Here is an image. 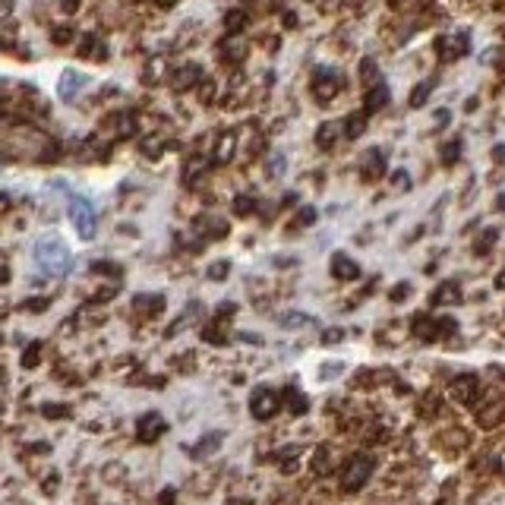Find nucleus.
<instances>
[{
    "label": "nucleus",
    "instance_id": "obj_28",
    "mask_svg": "<svg viewBox=\"0 0 505 505\" xmlns=\"http://www.w3.org/2000/svg\"><path fill=\"white\" fill-rule=\"evenodd\" d=\"M458 155H461V139H449V142L442 145V161L445 165H455Z\"/></svg>",
    "mask_w": 505,
    "mask_h": 505
},
{
    "label": "nucleus",
    "instance_id": "obj_35",
    "mask_svg": "<svg viewBox=\"0 0 505 505\" xmlns=\"http://www.w3.org/2000/svg\"><path fill=\"white\" fill-rule=\"evenodd\" d=\"M95 272H98V275H120V269H117L114 266V262H95Z\"/></svg>",
    "mask_w": 505,
    "mask_h": 505
},
{
    "label": "nucleus",
    "instance_id": "obj_37",
    "mask_svg": "<svg viewBox=\"0 0 505 505\" xmlns=\"http://www.w3.org/2000/svg\"><path fill=\"white\" fill-rule=\"evenodd\" d=\"M13 13V0H0V23H6Z\"/></svg>",
    "mask_w": 505,
    "mask_h": 505
},
{
    "label": "nucleus",
    "instance_id": "obj_33",
    "mask_svg": "<svg viewBox=\"0 0 505 505\" xmlns=\"http://www.w3.org/2000/svg\"><path fill=\"white\" fill-rule=\"evenodd\" d=\"M209 278L212 281H224V278H228V262H215V266L209 269Z\"/></svg>",
    "mask_w": 505,
    "mask_h": 505
},
{
    "label": "nucleus",
    "instance_id": "obj_34",
    "mask_svg": "<svg viewBox=\"0 0 505 505\" xmlns=\"http://www.w3.org/2000/svg\"><path fill=\"white\" fill-rule=\"evenodd\" d=\"M288 398H291V411H294V414H303V411H306V401L300 398L294 389H288Z\"/></svg>",
    "mask_w": 505,
    "mask_h": 505
},
{
    "label": "nucleus",
    "instance_id": "obj_29",
    "mask_svg": "<svg viewBox=\"0 0 505 505\" xmlns=\"http://www.w3.org/2000/svg\"><path fill=\"white\" fill-rule=\"evenodd\" d=\"M139 149H142V155L158 158L161 152H165V145H161V139H158V136H149V139H142V145H139Z\"/></svg>",
    "mask_w": 505,
    "mask_h": 505
},
{
    "label": "nucleus",
    "instance_id": "obj_22",
    "mask_svg": "<svg viewBox=\"0 0 505 505\" xmlns=\"http://www.w3.org/2000/svg\"><path fill=\"white\" fill-rule=\"evenodd\" d=\"M196 228H199L202 234H209V237H222V234H228V224L215 222V218H199V222H196Z\"/></svg>",
    "mask_w": 505,
    "mask_h": 505
},
{
    "label": "nucleus",
    "instance_id": "obj_23",
    "mask_svg": "<svg viewBox=\"0 0 505 505\" xmlns=\"http://www.w3.org/2000/svg\"><path fill=\"white\" fill-rule=\"evenodd\" d=\"M222 54L228 57V61H244V57H246V45L240 38H228V41H224V48H222Z\"/></svg>",
    "mask_w": 505,
    "mask_h": 505
},
{
    "label": "nucleus",
    "instance_id": "obj_9",
    "mask_svg": "<svg viewBox=\"0 0 505 505\" xmlns=\"http://www.w3.org/2000/svg\"><path fill=\"white\" fill-rule=\"evenodd\" d=\"M89 85V76L85 73H76V70H67L61 76V98L63 101H76V95Z\"/></svg>",
    "mask_w": 505,
    "mask_h": 505
},
{
    "label": "nucleus",
    "instance_id": "obj_21",
    "mask_svg": "<svg viewBox=\"0 0 505 505\" xmlns=\"http://www.w3.org/2000/svg\"><path fill=\"white\" fill-rule=\"evenodd\" d=\"M363 130H367V111H363V114H350L348 123H345V136L348 139H360Z\"/></svg>",
    "mask_w": 505,
    "mask_h": 505
},
{
    "label": "nucleus",
    "instance_id": "obj_47",
    "mask_svg": "<svg viewBox=\"0 0 505 505\" xmlns=\"http://www.w3.org/2000/svg\"><path fill=\"white\" fill-rule=\"evenodd\" d=\"M0 382H4V370H0Z\"/></svg>",
    "mask_w": 505,
    "mask_h": 505
},
{
    "label": "nucleus",
    "instance_id": "obj_20",
    "mask_svg": "<svg viewBox=\"0 0 505 505\" xmlns=\"http://www.w3.org/2000/svg\"><path fill=\"white\" fill-rule=\"evenodd\" d=\"M433 79H423V83H417L414 85V92H411V98H407V101H411V108H423V105H427V101H429V92H433Z\"/></svg>",
    "mask_w": 505,
    "mask_h": 505
},
{
    "label": "nucleus",
    "instance_id": "obj_10",
    "mask_svg": "<svg viewBox=\"0 0 505 505\" xmlns=\"http://www.w3.org/2000/svg\"><path fill=\"white\" fill-rule=\"evenodd\" d=\"M471 45H467V35H455V38H439L436 41V54L442 57V61H455V57L467 54Z\"/></svg>",
    "mask_w": 505,
    "mask_h": 505
},
{
    "label": "nucleus",
    "instance_id": "obj_39",
    "mask_svg": "<svg viewBox=\"0 0 505 505\" xmlns=\"http://www.w3.org/2000/svg\"><path fill=\"white\" fill-rule=\"evenodd\" d=\"M496 237H499V231H496V228H493V231H486V234H483V237H480V250H483V246H489V244H493V240H496Z\"/></svg>",
    "mask_w": 505,
    "mask_h": 505
},
{
    "label": "nucleus",
    "instance_id": "obj_27",
    "mask_svg": "<svg viewBox=\"0 0 505 505\" xmlns=\"http://www.w3.org/2000/svg\"><path fill=\"white\" fill-rule=\"evenodd\" d=\"M38 360H41V341H32V345H28V350L23 354V367L32 370V367H38Z\"/></svg>",
    "mask_w": 505,
    "mask_h": 505
},
{
    "label": "nucleus",
    "instance_id": "obj_6",
    "mask_svg": "<svg viewBox=\"0 0 505 505\" xmlns=\"http://www.w3.org/2000/svg\"><path fill=\"white\" fill-rule=\"evenodd\" d=\"M165 429H167V423H165V417H161V414H142V417H139V423H136V439H139V442H155Z\"/></svg>",
    "mask_w": 505,
    "mask_h": 505
},
{
    "label": "nucleus",
    "instance_id": "obj_14",
    "mask_svg": "<svg viewBox=\"0 0 505 505\" xmlns=\"http://www.w3.org/2000/svg\"><path fill=\"white\" fill-rule=\"evenodd\" d=\"M382 105H389V85H385V79H379V83H373L367 98H363V111L373 114V111H379Z\"/></svg>",
    "mask_w": 505,
    "mask_h": 505
},
{
    "label": "nucleus",
    "instance_id": "obj_41",
    "mask_svg": "<svg viewBox=\"0 0 505 505\" xmlns=\"http://www.w3.org/2000/svg\"><path fill=\"white\" fill-rule=\"evenodd\" d=\"M405 294H407V284H398V288L392 291V297H395V300H401V297H405Z\"/></svg>",
    "mask_w": 505,
    "mask_h": 505
},
{
    "label": "nucleus",
    "instance_id": "obj_16",
    "mask_svg": "<svg viewBox=\"0 0 505 505\" xmlns=\"http://www.w3.org/2000/svg\"><path fill=\"white\" fill-rule=\"evenodd\" d=\"M133 310L142 313V316H158V313L165 310V297L161 294H139L133 300Z\"/></svg>",
    "mask_w": 505,
    "mask_h": 505
},
{
    "label": "nucleus",
    "instance_id": "obj_18",
    "mask_svg": "<svg viewBox=\"0 0 505 505\" xmlns=\"http://www.w3.org/2000/svg\"><path fill=\"white\" fill-rule=\"evenodd\" d=\"M341 139V127L335 120H328V123H322V127L316 130V142H319V149L322 152H328V149H335V142Z\"/></svg>",
    "mask_w": 505,
    "mask_h": 505
},
{
    "label": "nucleus",
    "instance_id": "obj_4",
    "mask_svg": "<svg viewBox=\"0 0 505 505\" xmlns=\"http://www.w3.org/2000/svg\"><path fill=\"white\" fill-rule=\"evenodd\" d=\"M278 407H281V398L272 392V389H256L253 398H250V414L256 420H272L278 414Z\"/></svg>",
    "mask_w": 505,
    "mask_h": 505
},
{
    "label": "nucleus",
    "instance_id": "obj_12",
    "mask_svg": "<svg viewBox=\"0 0 505 505\" xmlns=\"http://www.w3.org/2000/svg\"><path fill=\"white\" fill-rule=\"evenodd\" d=\"M360 167H363V177H367V180H376V177H382V174H385V152H379V149H370L367 155H363Z\"/></svg>",
    "mask_w": 505,
    "mask_h": 505
},
{
    "label": "nucleus",
    "instance_id": "obj_7",
    "mask_svg": "<svg viewBox=\"0 0 505 505\" xmlns=\"http://www.w3.org/2000/svg\"><path fill=\"white\" fill-rule=\"evenodd\" d=\"M199 83H202V67H199V63H184V67H177L171 73L174 92H187V89H193V85H199Z\"/></svg>",
    "mask_w": 505,
    "mask_h": 505
},
{
    "label": "nucleus",
    "instance_id": "obj_45",
    "mask_svg": "<svg viewBox=\"0 0 505 505\" xmlns=\"http://www.w3.org/2000/svg\"><path fill=\"white\" fill-rule=\"evenodd\" d=\"M0 281H10V272H6L4 266H0Z\"/></svg>",
    "mask_w": 505,
    "mask_h": 505
},
{
    "label": "nucleus",
    "instance_id": "obj_38",
    "mask_svg": "<svg viewBox=\"0 0 505 505\" xmlns=\"http://www.w3.org/2000/svg\"><path fill=\"white\" fill-rule=\"evenodd\" d=\"M316 222V209H303L300 212V224H313Z\"/></svg>",
    "mask_w": 505,
    "mask_h": 505
},
{
    "label": "nucleus",
    "instance_id": "obj_5",
    "mask_svg": "<svg viewBox=\"0 0 505 505\" xmlns=\"http://www.w3.org/2000/svg\"><path fill=\"white\" fill-rule=\"evenodd\" d=\"M373 458H367V455H360V458H354L350 461V464L345 467V489H360L363 483H367L370 477H373Z\"/></svg>",
    "mask_w": 505,
    "mask_h": 505
},
{
    "label": "nucleus",
    "instance_id": "obj_36",
    "mask_svg": "<svg viewBox=\"0 0 505 505\" xmlns=\"http://www.w3.org/2000/svg\"><path fill=\"white\" fill-rule=\"evenodd\" d=\"M449 120H452V111H449V108H439V111H436V127L439 130L449 127Z\"/></svg>",
    "mask_w": 505,
    "mask_h": 505
},
{
    "label": "nucleus",
    "instance_id": "obj_40",
    "mask_svg": "<svg viewBox=\"0 0 505 505\" xmlns=\"http://www.w3.org/2000/svg\"><path fill=\"white\" fill-rule=\"evenodd\" d=\"M303 319H306V316H297V313H291V316H284L281 322H284V326H300Z\"/></svg>",
    "mask_w": 505,
    "mask_h": 505
},
{
    "label": "nucleus",
    "instance_id": "obj_44",
    "mask_svg": "<svg viewBox=\"0 0 505 505\" xmlns=\"http://www.w3.org/2000/svg\"><path fill=\"white\" fill-rule=\"evenodd\" d=\"M155 4L161 6V10H171V6H174V4H177V0H155Z\"/></svg>",
    "mask_w": 505,
    "mask_h": 505
},
{
    "label": "nucleus",
    "instance_id": "obj_46",
    "mask_svg": "<svg viewBox=\"0 0 505 505\" xmlns=\"http://www.w3.org/2000/svg\"><path fill=\"white\" fill-rule=\"evenodd\" d=\"M496 284H499V288H505V272H502L499 278H496Z\"/></svg>",
    "mask_w": 505,
    "mask_h": 505
},
{
    "label": "nucleus",
    "instance_id": "obj_43",
    "mask_svg": "<svg viewBox=\"0 0 505 505\" xmlns=\"http://www.w3.org/2000/svg\"><path fill=\"white\" fill-rule=\"evenodd\" d=\"M45 414L48 417H61V414H67V411H63V407H45Z\"/></svg>",
    "mask_w": 505,
    "mask_h": 505
},
{
    "label": "nucleus",
    "instance_id": "obj_2",
    "mask_svg": "<svg viewBox=\"0 0 505 505\" xmlns=\"http://www.w3.org/2000/svg\"><path fill=\"white\" fill-rule=\"evenodd\" d=\"M67 212H70V224H73V231H76L83 240H92V237H95V228H98V218H95L92 202L85 199V196H70Z\"/></svg>",
    "mask_w": 505,
    "mask_h": 505
},
{
    "label": "nucleus",
    "instance_id": "obj_17",
    "mask_svg": "<svg viewBox=\"0 0 505 505\" xmlns=\"http://www.w3.org/2000/svg\"><path fill=\"white\" fill-rule=\"evenodd\" d=\"M76 51H79V57H95V61L108 57V48H105V41H98V35H83Z\"/></svg>",
    "mask_w": 505,
    "mask_h": 505
},
{
    "label": "nucleus",
    "instance_id": "obj_30",
    "mask_svg": "<svg viewBox=\"0 0 505 505\" xmlns=\"http://www.w3.org/2000/svg\"><path fill=\"white\" fill-rule=\"evenodd\" d=\"M284 167H288V161H284L281 152H275V155L269 158V177H281Z\"/></svg>",
    "mask_w": 505,
    "mask_h": 505
},
{
    "label": "nucleus",
    "instance_id": "obj_1",
    "mask_svg": "<svg viewBox=\"0 0 505 505\" xmlns=\"http://www.w3.org/2000/svg\"><path fill=\"white\" fill-rule=\"evenodd\" d=\"M35 266L51 278H61L70 272V250L63 240L57 237H41L35 244Z\"/></svg>",
    "mask_w": 505,
    "mask_h": 505
},
{
    "label": "nucleus",
    "instance_id": "obj_31",
    "mask_svg": "<svg viewBox=\"0 0 505 505\" xmlns=\"http://www.w3.org/2000/svg\"><path fill=\"white\" fill-rule=\"evenodd\" d=\"M51 38H54L57 45H70V41L76 38V32H73L70 26H61V28H54V32H51Z\"/></svg>",
    "mask_w": 505,
    "mask_h": 505
},
{
    "label": "nucleus",
    "instance_id": "obj_8",
    "mask_svg": "<svg viewBox=\"0 0 505 505\" xmlns=\"http://www.w3.org/2000/svg\"><path fill=\"white\" fill-rule=\"evenodd\" d=\"M477 379L474 376H458V379H452V385H449V395L455 401H461V405H474V398H477Z\"/></svg>",
    "mask_w": 505,
    "mask_h": 505
},
{
    "label": "nucleus",
    "instance_id": "obj_25",
    "mask_svg": "<svg viewBox=\"0 0 505 505\" xmlns=\"http://www.w3.org/2000/svg\"><path fill=\"white\" fill-rule=\"evenodd\" d=\"M133 133H136V120H133V114H117V136L127 139V136H133Z\"/></svg>",
    "mask_w": 505,
    "mask_h": 505
},
{
    "label": "nucleus",
    "instance_id": "obj_15",
    "mask_svg": "<svg viewBox=\"0 0 505 505\" xmlns=\"http://www.w3.org/2000/svg\"><path fill=\"white\" fill-rule=\"evenodd\" d=\"M433 303H436V306L461 303V284H458V281H442V284H439V288L433 291Z\"/></svg>",
    "mask_w": 505,
    "mask_h": 505
},
{
    "label": "nucleus",
    "instance_id": "obj_11",
    "mask_svg": "<svg viewBox=\"0 0 505 505\" xmlns=\"http://www.w3.org/2000/svg\"><path fill=\"white\" fill-rule=\"evenodd\" d=\"M332 275L341 278V281H354V278H360V266H357L348 253H335L332 256Z\"/></svg>",
    "mask_w": 505,
    "mask_h": 505
},
{
    "label": "nucleus",
    "instance_id": "obj_26",
    "mask_svg": "<svg viewBox=\"0 0 505 505\" xmlns=\"http://www.w3.org/2000/svg\"><path fill=\"white\" fill-rule=\"evenodd\" d=\"M244 26H246V13L244 10H231L228 16H224V28H228V32H240Z\"/></svg>",
    "mask_w": 505,
    "mask_h": 505
},
{
    "label": "nucleus",
    "instance_id": "obj_13",
    "mask_svg": "<svg viewBox=\"0 0 505 505\" xmlns=\"http://www.w3.org/2000/svg\"><path fill=\"white\" fill-rule=\"evenodd\" d=\"M234 152H237V136L222 133L215 142V152H212V161H215V165H228V161H234Z\"/></svg>",
    "mask_w": 505,
    "mask_h": 505
},
{
    "label": "nucleus",
    "instance_id": "obj_32",
    "mask_svg": "<svg viewBox=\"0 0 505 505\" xmlns=\"http://www.w3.org/2000/svg\"><path fill=\"white\" fill-rule=\"evenodd\" d=\"M363 83H379V70H376V63L373 61H363Z\"/></svg>",
    "mask_w": 505,
    "mask_h": 505
},
{
    "label": "nucleus",
    "instance_id": "obj_42",
    "mask_svg": "<svg viewBox=\"0 0 505 505\" xmlns=\"http://www.w3.org/2000/svg\"><path fill=\"white\" fill-rule=\"evenodd\" d=\"M63 10H67V13H73V10H76V6H79V0H63Z\"/></svg>",
    "mask_w": 505,
    "mask_h": 505
},
{
    "label": "nucleus",
    "instance_id": "obj_3",
    "mask_svg": "<svg viewBox=\"0 0 505 505\" xmlns=\"http://www.w3.org/2000/svg\"><path fill=\"white\" fill-rule=\"evenodd\" d=\"M338 89H341V73L332 67H319L316 76H313V92H316L319 105H328L338 95Z\"/></svg>",
    "mask_w": 505,
    "mask_h": 505
},
{
    "label": "nucleus",
    "instance_id": "obj_19",
    "mask_svg": "<svg viewBox=\"0 0 505 505\" xmlns=\"http://www.w3.org/2000/svg\"><path fill=\"white\" fill-rule=\"evenodd\" d=\"M206 167H209V161L202 158V155H193L187 161V167H184V184L187 187H196V180L206 174Z\"/></svg>",
    "mask_w": 505,
    "mask_h": 505
},
{
    "label": "nucleus",
    "instance_id": "obj_24",
    "mask_svg": "<svg viewBox=\"0 0 505 505\" xmlns=\"http://www.w3.org/2000/svg\"><path fill=\"white\" fill-rule=\"evenodd\" d=\"M253 209H256V199H253L250 193L234 196V215H240V218H244V215H250Z\"/></svg>",
    "mask_w": 505,
    "mask_h": 505
}]
</instances>
